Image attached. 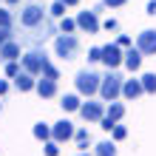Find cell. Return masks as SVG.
I'll return each instance as SVG.
<instances>
[{
    "instance_id": "6da1fadb",
    "label": "cell",
    "mask_w": 156,
    "mask_h": 156,
    "mask_svg": "<svg viewBox=\"0 0 156 156\" xmlns=\"http://www.w3.org/2000/svg\"><path fill=\"white\" fill-rule=\"evenodd\" d=\"M122 85H125L122 74H119L116 68L108 71V74L102 77V85H99V97H102L105 102H116V99L122 97Z\"/></svg>"
},
{
    "instance_id": "7a4b0ae2",
    "label": "cell",
    "mask_w": 156,
    "mask_h": 156,
    "mask_svg": "<svg viewBox=\"0 0 156 156\" xmlns=\"http://www.w3.org/2000/svg\"><path fill=\"white\" fill-rule=\"evenodd\" d=\"M54 34H57V26H54L51 20H45L43 26H37V29H26V34L20 37V43L23 45H31V48H40V45L48 37H54Z\"/></svg>"
},
{
    "instance_id": "3957f363",
    "label": "cell",
    "mask_w": 156,
    "mask_h": 156,
    "mask_svg": "<svg viewBox=\"0 0 156 156\" xmlns=\"http://www.w3.org/2000/svg\"><path fill=\"white\" fill-rule=\"evenodd\" d=\"M74 85H77V91H80L82 97H94V94H99V85H102V77H99L97 71L85 68V71H80V74H77Z\"/></svg>"
},
{
    "instance_id": "277c9868",
    "label": "cell",
    "mask_w": 156,
    "mask_h": 156,
    "mask_svg": "<svg viewBox=\"0 0 156 156\" xmlns=\"http://www.w3.org/2000/svg\"><path fill=\"white\" fill-rule=\"evenodd\" d=\"M80 51V37L77 34H57V40H54V54L62 60H74Z\"/></svg>"
},
{
    "instance_id": "5b68a950",
    "label": "cell",
    "mask_w": 156,
    "mask_h": 156,
    "mask_svg": "<svg viewBox=\"0 0 156 156\" xmlns=\"http://www.w3.org/2000/svg\"><path fill=\"white\" fill-rule=\"evenodd\" d=\"M20 62H23V71H29L31 77H37V74H43V66L48 62V54L40 51V48H31L29 54L20 57Z\"/></svg>"
},
{
    "instance_id": "8992f818",
    "label": "cell",
    "mask_w": 156,
    "mask_h": 156,
    "mask_svg": "<svg viewBox=\"0 0 156 156\" xmlns=\"http://www.w3.org/2000/svg\"><path fill=\"white\" fill-rule=\"evenodd\" d=\"M45 23V12L37 6V3H29V6H23V12H20V29H37V26Z\"/></svg>"
},
{
    "instance_id": "52a82bcc",
    "label": "cell",
    "mask_w": 156,
    "mask_h": 156,
    "mask_svg": "<svg viewBox=\"0 0 156 156\" xmlns=\"http://www.w3.org/2000/svg\"><path fill=\"white\" fill-rule=\"evenodd\" d=\"M102 62L108 66V71H114V68H119V66H125V51H122V45H116V43L102 45Z\"/></svg>"
},
{
    "instance_id": "ba28073f",
    "label": "cell",
    "mask_w": 156,
    "mask_h": 156,
    "mask_svg": "<svg viewBox=\"0 0 156 156\" xmlns=\"http://www.w3.org/2000/svg\"><path fill=\"white\" fill-rule=\"evenodd\" d=\"M77 26L85 34H97L99 29H102V23H99V17H97V12L91 9V12H80L77 14Z\"/></svg>"
},
{
    "instance_id": "9c48e42d",
    "label": "cell",
    "mask_w": 156,
    "mask_h": 156,
    "mask_svg": "<svg viewBox=\"0 0 156 156\" xmlns=\"http://www.w3.org/2000/svg\"><path fill=\"white\" fill-rule=\"evenodd\" d=\"M74 125L68 122V119H60V122H54L51 125V139L54 142H68V139H74Z\"/></svg>"
},
{
    "instance_id": "30bf717a",
    "label": "cell",
    "mask_w": 156,
    "mask_h": 156,
    "mask_svg": "<svg viewBox=\"0 0 156 156\" xmlns=\"http://www.w3.org/2000/svg\"><path fill=\"white\" fill-rule=\"evenodd\" d=\"M80 116L85 119V122H102V116H105V108H102V102H82V108H80Z\"/></svg>"
},
{
    "instance_id": "8fae6325",
    "label": "cell",
    "mask_w": 156,
    "mask_h": 156,
    "mask_svg": "<svg viewBox=\"0 0 156 156\" xmlns=\"http://www.w3.org/2000/svg\"><path fill=\"white\" fill-rule=\"evenodd\" d=\"M136 48L142 54H156V31L145 29L142 34H136Z\"/></svg>"
},
{
    "instance_id": "7c38bea8",
    "label": "cell",
    "mask_w": 156,
    "mask_h": 156,
    "mask_svg": "<svg viewBox=\"0 0 156 156\" xmlns=\"http://www.w3.org/2000/svg\"><path fill=\"white\" fill-rule=\"evenodd\" d=\"M20 48H23V43H17V40H9L3 48H0V60L3 62H12V60H20Z\"/></svg>"
},
{
    "instance_id": "4fadbf2b",
    "label": "cell",
    "mask_w": 156,
    "mask_h": 156,
    "mask_svg": "<svg viewBox=\"0 0 156 156\" xmlns=\"http://www.w3.org/2000/svg\"><path fill=\"white\" fill-rule=\"evenodd\" d=\"M34 91H37V94L43 97V99H51V97H57V80H37V88H34Z\"/></svg>"
},
{
    "instance_id": "5bb4252c",
    "label": "cell",
    "mask_w": 156,
    "mask_h": 156,
    "mask_svg": "<svg viewBox=\"0 0 156 156\" xmlns=\"http://www.w3.org/2000/svg\"><path fill=\"white\" fill-rule=\"evenodd\" d=\"M142 94H145L142 80H125V85H122V97L125 99H136V97H142Z\"/></svg>"
},
{
    "instance_id": "9a60e30c",
    "label": "cell",
    "mask_w": 156,
    "mask_h": 156,
    "mask_svg": "<svg viewBox=\"0 0 156 156\" xmlns=\"http://www.w3.org/2000/svg\"><path fill=\"white\" fill-rule=\"evenodd\" d=\"M14 88L17 91H34V88H37V80H34L29 71H20V74L14 77Z\"/></svg>"
},
{
    "instance_id": "2e32d148",
    "label": "cell",
    "mask_w": 156,
    "mask_h": 156,
    "mask_svg": "<svg viewBox=\"0 0 156 156\" xmlns=\"http://www.w3.org/2000/svg\"><path fill=\"white\" fill-rule=\"evenodd\" d=\"M142 57H145V54H142L139 48H128V51H125V68H128V71H139Z\"/></svg>"
},
{
    "instance_id": "e0dca14e",
    "label": "cell",
    "mask_w": 156,
    "mask_h": 156,
    "mask_svg": "<svg viewBox=\"0 0 156 156\" xmlns=\"http://www.w3.org/2000/svg\"><path fill=\"white\" fill-rule=\"evenodd\" d=\"M105 116L111 119V122H119V119L125 116V105H122V102H108V108H105Z\"/></svg>"
},
{
    "instance_id": "ac0fdd59",
    "label": "cell",
    "mask_w": 156,
    "mask_h": 156,
    "mask_svg": "<svg viewBox=\"0 0 156 156\" xmlns=\"http://www.w3.org/2000/svg\"><path fill=\"white\" fill-rule=\"evenodd\" d=\"M74 142H77L80 153H85V151H88V145H91V133L85 131V128H80V131L74 133Z\"/></svg>"
},
{
    "instance_id": "d6986e66",
    "label": "cell",
    "mask_w": 156,
    "mask_h": 156,
    "mask_svg": "<svg viewBox=\"0 0 156 156\" xmlns=\"http://www.w3.org/2000/svg\"><path fill=\"white\" fill-rule=\"evenodd\" d=\"M60 105H62V111H80V108H82V102H80L77 94H66Z\"/></svg>"
},
{
    "instance_id": "ffe728a7",
    "label": "cell",
    "mask_w": 156,
    "mask_h": 156,
    "mask_svg": "<svg viewBox=\"0 0 156 156\" xmlns=\"http://www.w3.org/2000/svg\"><path fill=\"white\" fill-rule=\"evenodd\" d=\"M31 133H34V139H40V142H48V139H51V125H45V122H37Z\"/></svg>"
},
{
    "instance_id": "44dd1931",
    "label": "cell",
    "mask_w": 156,
    "mask_h": 156,
    "mask_svg": "<svg viewBox=\"0 0 156 156\" xmlns=\"http://www.w3.org/2000/svg\"><path fill=\"white\" fill-rule=\"evenodd\" d=\"M94 156H116V145H114V142H108V139H105V142H99L97 148H94Z\"/></svg>"
},
{
    "instance_id": "7402d4cb",
    "label": "cell",
    "mask_w": 156,
    "mask_h": 156,
    "mask_svg": "<svg viewBox=\"0 0 156 156\" xmlns=\"http://www.w3.org/2000/svg\"><path fill=\"white\" fill-rule=\"evenodd\" d=\"M77 29H80L77 17H74V20H71V17H60V34H74Z\"/></svg>"
},
{
    "instance_id": "603a6c76",
    "label": "cell",
    "mask_w": 156,
    "mask_h": 156,
    "mask_svg": "<svg viewBox=\"0 0 156 156\" xmlns=\"http://www.w3.org/2000/svg\"><path fill=\"white\" fill-rule=\"evenodd\" d=\"M142 88H145V94H156V74H142Z\"/></svg>"
},
{
    "instance_id": "cb8c5ba5",
    "label": "cell",
    "mask_w": 156,
    "mask_h": 156,
    "mask_svg": "<svg viewBox=\"0 0 156 156\" xmlns=\"http://www.w3.org/2000/svg\"><path fill=\"white\" fill-rule=\"evenodd\" d=\"M0 29H14V14L0 9Z\"/></svg>"
},
{
    "instance_id": "d4e9b609",
    "label": "cell",
    "mask_w": 156,
    "mask_h": 156,
    "mask_svg": "<svg viewBox=\"0 0 156 156\" xmlns=\"http://www.w3.org/2000/svg\"><path fill=\"white\" fill-rule=\"evenodd\" d=\"M20 71H23V62L20 60H12V62H6V77H17V74H20Z\"/></svg>"
},
{
    "instance_id": "484cf974",
    "label": "cell",
    "mask_w": 156,
    "mask_h": 156,
    "mask_svg": "<svg viewBox=\"0 0 156 156\" xmlns=\"http://www.w3.org/2000/svg\"><path fill=\"white\" fill-rule=\"evenodd\" d=\"M43 77H45V80H60V71L51 66V60H48V62L43 66Z\"/></svg>"
},
{
    "instance_id": "4316f807",
    "label": "cell",
    "mask_w": 156,
    "mask_h": 156,
    "mask_svg": "<svg viewBox=\"0 0 156 156\" xmlns=\"http://www.w3.org/2000/svg\"><path fill=\"white\" fill-rule=\"evenodd\" d=\"M43 151H45V156H60V142H54V139H48L43 145Z\"/></svg>"
},
{
    "instance_id": "83f0119b",
    "label": "cell",
    "mask_w": 156,
    "mask_h": 156,
    "mask_svg": "<svg viewBox=\"0 0 156 156\" xmlns=\"http://www.w3.org/2000/svg\"><path fill=\"white\" fill-rule=\"evenodd\" d=\"M48 14H51V17H66V3H62V0H57V3L48 9Z\"/></svg>"
},
{
    "instance_id": "f1b7e54d",
    "label": "cell",
    "mask_w": 156,
    "mask_h": 156,
    "mask_svg": "<svg viewBox=\"0 0 156 156\" xmlns=\"http://www.w3.org/2000/svg\"><path fill=\"white\" fill-rule=\"evenodd\" d=\"M111 136H114V142H122L125 136H128V128H125V125H114V131H111Z\"/></svg>"
},
{
    "instance_id": "f546056e",
    "label": "cell",
    "mask_w": 156,
    "mask_h": 156,
    "mask_svg": "<svg viewBox=\"0 0 156 156\" xmlns=\"http://www.w3.org/2000/svg\"><path fill=\"white\" fill-rule=\"evenodd\" d=\"M88 62H102V48H99V45L88 51Z\"/></svg>"
},
{
    "instance_id": "4dcf8cb0",
    "label": "cell",
    "mask_w": 156,
    "mask_h": 156,
    "mask_svg": "<svg viewBox=\"0 0 156 156\" xmlns=\"http://www.w3.org/2000/svg\"><path fill=\"white\" fill-rule=\"evenodd\" d=\"M9 40H14V37H12V29H0V48H3Z\"/></svg>"
},
{
    "instance_id": "1f68e13d",
    "label": "cell",
    "mask_w": 156,
    "mask_h": 156,
    "mask_svg": "<svg viewBox=\"0 0 156 156\" xmlns=\"http://www.w3.org/2000/svg\"><path fill=\"white\" fill-rule=\"evenodd\" d=\"M114 125H116V122H111L108 116H102V122H99V128H102V131H114Z\"/></svg>"
},
{
    "instance_id": "d6a6232c",
    "label": "cell",
    "mask_w": 156,
    "mask_h": 156,
    "mask_svg": "<svg viewBox=\"0 0 156 156\" xmlns=\"http://www.w3.org/2000/svg\"><path fill=\"white\" fill-rule=\"evenodd\" d=\"M128 0H102V6H111V9H119V6H125Z\"/></svg>"
},
{
    "instance_id": "836d02e7",
    "label": "cell",
    "mask_w": 156,
    "mask_h": 156,
    "mask_svg": "<svg viewBox=\"0 0 156 156\" xmlns=\"http://www.w3.org/2000/svg\"><path fill=\"white\" fill-rule=\"evenodd\" d=\"M9 88H12V82H9V80H0V97H6Z\"/></svg>"
},
{
    "instance_id": "e575fe53",
    "label": "cell",
    "mask_w": 156,
    "mask_h": 156,
    "mask_svg": "<svg viewBox=\"0 0 156 156\" xmlns=\"http://www.w3.org/2000/svg\"><path fill=\"white\" fill-rule=\"evenodd\" d=\"M116 45H122V48H131V37H128V34H122V37L116 40Z\"/></svg>"
},
{
    "instance_id": "d590c367",
    "label": "cell",
    "mask_w": 156,
    "mask_h": 156,
    "mask_svg": "<svg viewBox=\"0 0 156 156\" xmlns=\"http://www.w3.org/2000/svg\"><path fill=\"white\" fill-rule=\"evenodd\" d=\"M102 26H105V29H108V31H116V29H119V23L114 20V17H111V20H105Z\"/></svg>"
},
{
    "instance_id": "8d00e7d4",
    "label": "cell",
    "mask_w": 156,
    "mask_h": 156,
    "mask_svg": "<svg viewBox=\"0 0 156 156\" xmlns=\"http://www.w3.org/2000/svg\"><path fill=\"white\" fill-rule=\"evenodd\" d=\"M148 14H153V17H156V0H151V3H148Z\"/></svg>"
},
{
    "instance_id": "74e56055",
    "label": "cell",
    "mask_w": 156,
    "mask_h": 156,
    "mask_svg": "<svg viewBox=\"0 0 156 156\" xmlns=\"http://www.w3.org/2000/svg\"><path fill=\"white\" fill-rule=\"evenodd\" d=\"M62 3H66V6H77L80 0H62Z\"/></svg>"
},
{
    "instance_id": "f35d334b",
    "label": "cell",
    "mask_w": 156,
    "mask_h": 156,
    "mask_svg": "<svg viewBox=\"0 0 156 156\" xmlns=\"http://www.w3.org/2000/svg\"><path fill=\"white\" fill-rule=\"evenodd\" d=\"M17 3H20V0H6V6H17Z\"/></svg>"
},
{
    "instance_id": "ab89813d",
    "label": "cell",
    "mask_w": 156,
    "mask_h": 156,
    "mask_svg": "<svg viewBox=\"0 0 156 156\" xmlns=\"http://www.w3.org/2000/svg\"><path fill=\"white\" fill-rule=\"evenodd\" d=\"M77 156H91V153H77Z\"/></svg>"
},
{
    "instance_id": "60d3db41",
    "label": "cell",
    "mask_w": 156,
    "mask_h": 156,
    "mask_svg": "<svg viewBox=\"0 0 156 156\" xmlns=\"http://www.w3.org/2000/svg\"><path fill=\"white\" fill-rule=\"evenodd\" d=\"M0 111H3V105H0Z\"/></svg>"
},
{
    "instance_id": "b9f144b4",
    "label": "cell",
    "mask_w": 156,
    "mask_h": 156,
    "mask_svg": "<svg viewBox=\"0 0 156 156\" xmlns=\"http://www.w3.org/2000/svg\"><path fill=\"white\" fill-rule=\"evenodd\" d=\"M31 3H34V0H31Z\"/></svg>"
}]
</instances>
